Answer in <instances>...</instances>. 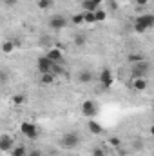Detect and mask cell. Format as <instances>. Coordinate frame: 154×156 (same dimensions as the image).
<instances>
[{"mask_svg":"<svg viewBox=\"0 0 154 156\" xmlns=\"http://www.w3.org/2000/svg\"><path fill=\"white\" fill-rule=\"evenodd\" d=\"M80 144H82V136L78 134L76 131H69V133L62 134V138H60V147L69 149V151L76 149Z\"/></svg>","mask_w":154,"mask_h":156,"instance_id":"obj_1","label":"cell"},{"mask_svg":"<svg viewBox=\"0 0 154 156\" xmlns=\"http://www.w3.org/2000/svg\"><path fill=\"white\" fill-rule=\"evenodd\" d=\"M151 71V64L145 60V62H140V64H132L131 66V80L134 78H147Z\"/></svg>","mask_w":154,"mask_h":156,"instance_id":"obj_2","label":"cell"},{"mask_svg":"<svg viewBox=\"0 0 154 156\" xmlns=\"http://www.w3.org/2000/svg\"><path fill=\"white\" fill-rule=\"evenodd\" d=\"M20 133H22L24 136H27L29 140H37L40 131L33 122H22V123H20Z\"/></svg>","mask_w":154,"mask_h":156,"instance_id":"obj_3","label":"cell"},{"mask_svg":"<svg viewBox=\"0 0 154 156\" xmlns=\"http://www.w3.org/2000/svg\"><path fill=\"white\" fill-rule=\"evenodd\" d=\"M49 27L53 29V31H62V29H65L67 27V24H69V20L64 16V15H53L51 18H49Z\"/></svg>","mask_w":154,"mask_h":156,"instance_id":"obj_4","label":"cell"},{"mask_svg":"<svg viewBox=\"0 0 154 156\" xmlns=\"http://www.w3.org/2000/svg\"><path fill=\"white\" fill-rule=\"evenodd\" d=\"M82 113H83V116L87 118V120L94 118L98 115V104H96L94 100H85V102L82 104Z\"/></svg>","mask_w":154,"mask_h":156,"instance_id":"obj_5","label":"cell"},{"mask_svg":"<svg viewBox=\"0 0 154 156\" xmlns=\"http://www.w3.org/2000/svg\"><path fill=\"white\" fill-rule=\"evenodd\" d=\"M53 67H54V62H51L45 55L40 56L37 60V69H38L40 75H47V73H53Z\"/></svg>","mask_w":154,"mask_h":156,"instance_id":"obj_6","label":"cell"},{"mask_svg":"<svg viewBox=\"0 0 154 156\" xmlns=\"http://www.w3.org/2000/svg\"><path fill=\"white\" fill-rule=\"evenodd\" d=\"M113 83H114V76H113L111 69H102L100 71V85L103 89H111Z\"/></svg>","mask_w":154,"mask_h":156,"instance_id":"obj_7","label":"cell"},{"mask_svg":"<svg viewBox=\"0 0 154 156\" xmlns=\"http://www.w3.org/2000/svg\"><path fill=\"white\" fill-rule=\"evenodd\" d=\"M45 56H47L51 62H54V64H65L64 53H62V49H58V47H49L47 53H45Z\"/></svg>","mask_w":154,"mask_h":156,"instance_id":"obj_8","label":"cell"},{"mask_svg":"<svg viewBox=\"0 0 154 156\" xmlns=\"http://www.w3.org/2000/svg\"><path fill=\"white\" fill-rule=\"evenodd\" d=\"M15 147H16V145H15V140H13L9 134H2V136H0V151H2V153H11Z\"/></svg>","mask_w":154,"mask_h":156,"instance_id":"obj_9","label":"cell"},{"mask_svg":"<svg viewBox=\"0 0 154 156\" xmlns=\"http://www.w3.org/2000/svg\"><path fill=\"white\" fill-rule=\"evenodd\" d=\"M134 22L142 24V26H143V27H147V29H152V27H154V15H152V13H143V15H140Z\"/></svg>","mask_w":154,"mask_h":156,"instance_id":"obj_10","label":"cell"},{"mask_svg":"<svg viewBox=\"0 0 154 156\" xmlns=\"http://www.w3.org/2000/svg\"><path fill=\"white\" fill-rule=\"evenodd\" d=\"M76 80L80 83H91V82L94 80V75H93V71H89V69H82V71H78Z\"/></svg>","mask_w":154,"mask_h":156,"instance_id":"obj_11","label":"cell"},{"mask_svg":"<svg viewBox=\"0 0 154 156\" xmlns=\"http://www.w3.org/2000/svg\"><path fill=\"white\" fill-rule=\"evenodd\" d=\"M87 129H89L91 134H103V127H102V123H98L94 118L87 120Z\"/></svg>","mask_w":154,"mask_h":156,"instance_id":"obj_12","label":"cell"},{"mask_svg":"<svg viewBox=\"0 0 154 156\" xmlns=\"http://www.w3.org/2000/svg\"><path fill=\"white\" fill-rule=\"evenodd\" d=\"M131 85H132V89H134V91L142 93V91H145V89L149 87V82H147V78H134Z\"/></svg>","mask_w":154,"mask_h":156,"instance_id":"obj_13","label":"cell"},{"mask_svg":"<svg viewBox=\"0 0 154 156\" xmlns=\"http://www.w3.org/2000/svg\"><path fill=\"white\" fill-rule=\"evenodd\" d=\"M143 149H145V142H143L140 136H136V138L131 140V151H134V153H142Z\"/></svg>","mask_w":154,"mask_h":156,"instance_id":"obj_14","label":"cell"},{"mask_svg":"<svg viewBox=\"0 0 154 156\" xmlns=\"http://www.w3.org/2000/svg\"><path fill=\"white\" fill-rule=\"evenodd\" d=\"M73 44H75L76 47H83V45H87V35H83V33H76V35H73Z\"/></svg>","mask_w":154,"mask_h":156,"instance_id":"obj_15","label":"cell"},{"mask_svg":"<svg viewBox=\"0 0 154 156\" xmlns=\"http://www.w3.org/2000/svg\"><path fill=\"white\" fill-rule=\"evenodd\" d=\"M127 62L132 66V64H140V62H145V55H142V53H131L129 56H127Z\"/></svg>","mask_w":154,"mask_h":156,"instance_id":"obj_16","label":"cell"},{"mask_svg":"<svg viewBox=\"0 0 154 156\" xmlns=\"http://www.w3.org/2000/svg\"><path fill=\"white\" fill-rule=\"evenodd\" d=\"M82 7H83V11H91V13H94L96 9H100V5H96L94 0H83L82 2Z\"/></svg>","mask_w":154,"mask_h":156,"instance_id":"obj_17","label":"cell"},{"mask_svg":"<svg viewBox=\"0 0 154 156\" xmlns=\"http://www.w3.org/2000/svg\"><path fill=\"white\" fill-rule=\"evenodd\" d=\"M15 49H16V44H15V40H5V42L2 44V51H4L5 55L13 53Z\"/></svg>","mask_w":154,"mask_h":156,"instance_id":"obj_18","label":"cell"},{"mask_svg":"<svg viewBox=\"0 0 154 156\" xmlns=\"http://www.w3.org/2000/svg\"><path fill=\"white\" fill-rule=\"evenodd\" d=\"M54 75L53 73H47V75H40V82L44 83V85H51L53 82H54Z\"/></svg>","mask_w":154,"mask_h":156,"instance_id":"obj_19","label":"cell"},{"mask_svg":"<svg viewBox=\"0 0 154 156\" xmlns=\"http://www.w3.org/2000/svg\"><path fill=\"white\" fill-rule=\"evenodd\" d=\"M27 153H29V151H27L24 145H16V147L11 151V156H26Z\"/></svg>","mask_w":154,"mask_h":156,"instance_id":"obj_20","label":"cell"},{"mask_svg":"<svg viewBox=\"0 0 154 156\" xmlns=\"http://www.w3.org/2000/svg\"><path fill=\"white\" fill-rule=\"evenodd\" d=\"M37 5H38V9H49L54 5V2L53 0H37Z\"/></svg>","mask_w":154,"mask_h":156,"instance_id":"obj_21","label":"cell"},{"mask_svg":"<svg viewBox=\"0 0 154 156\" xmlns=\"http://www.w3.org/2000/svg\"><path fill=\"white\" fill-rule=\"evenodd\" d=\"M83 18H85V24H94L96 22V15L91 13V11H83Z\"/></svg>","mask_w":154,"mask_h":156,"instance_id":"obj_22","label":"cell"},{"mask_svg":"<svg viewBox=\"0 0 154 156\" xmlns=\"http://www.w3.org/2000/svg\"><path fill=\"white\" fill-rule=\"evenodd\" d=\"M71 22H73L75 26L83 24V22H85V18H83V13H76V15H73V16H71Z\"/></svg>","mask_w":154,"mask_h":156,"instance_id":"obj_23","label":"cell"},{"mask_svg":"<svg viewBox=\"0 0 154 156\" xmlns=\"http://www.w3.org/2000/svg\"><path fill=\"white\" fill-rule=\"evenodd\" d=\"M94 15H96V22H103V20L107 18V13H105L102 7H100V9H96V11H94Z\"/></svg>","mask_w":154,"mask_h":156,"instance_id":"obj_24","label":"cell"},{"mask_svg":"<svg viewBox=\"0 0 154 156\" xmlns=\"http://www.w3.org/2000/svg\"><path fill=\"white\" fill-rule=\"evenodd\" d=\"M11 100H13V104H15V105H22V104L26 102V96H24V94H15Z\"/></svg>","mask_w":154,"mask_h":156,"instance_id":"obj_25","label":"cell"},{"mask_svg":"<svg viewBox=\"0 0 154 156\" xmlns=\"http://www.w3.org/2000/svg\"><path fill=\"white\" fill-rule=\"evenodd\" d=\"M134 31H136V33H140V35H145V33H147L149 29H147V27H143L142 24H138V22H134Z\"/></svg>","mask_w":154,"mask_h":156,"instance_id":"obj_26","label":"cell"},{"mask_svg":"<svg viewBox=\"0 0 154 156\" xmlns=\"http://www.w3.org/2000/svg\"><path fill=\"white\" fill-rule=\"evenodd\" d=\"M91 154L93 156H105V151H103V147H93Z\"/></svg>","mask_w":154,"mask_h":156,"instance_id":"obj_27","label":"cell"},{"mask_svg":"<svg viewBox=\"0 0 154 156\" xmlns=\"http://www.w3.org/2000/svg\"><path fill=\"white\" fill-rule=\"evenodd\" d=\"M109 144H111V145H113V147H120V144H121V142H120V138H118V136H113V138H109Z\"/></svg>","mask_w":154,"mask_h":156,"instance_id":"obj_28","label":"cell"},{"mask_svg":"<svg viewBox=\"0 0 154 156\" xmlns=\"http://www.w3.org/2000/svg\"><path fill=\"white\" fill-rule=\"evenodd\" d=\"M2 2H4L5 7H15V5L18 4V0H2Z\"/></svg>","mask_w":154,"mask_h":156,"instance_id":"obj_29","label":"cell"},{"mask_svg":"<svg viewBox=\"0 0 154 156\" xmlns=\"http://www.w3.org/2000/svg\"><path fill=\"white\" fill-rule=\"evenodd\" d=\"M134 2H136V5H138V7H145V5L149 4V0H134Z\"/></svg>","mask_w":154,"mask_h":156,"instance_id":"obj_30","label":"cell"},{"mask_svg":"<svg viewBox=\"0 0 154 156\" xmlns=\"http://www.w3.org/2000/svg\"><path fill=\"white\" fill-rule=\"evenodd\" d=\"M5 80H7V73H5V71H2V82H5Z\"/></svg>","mask_w":154,"mask_h":156,"instance_id":"obj_31","label":"cell"},{"mask_svg":"<svg viewBox=\"0 0 154 156\" xmlns=\"http://www.w3.org/2000/svg\"><path fill=\"white\" fill-rule=\"evenodd\" d=\"M149 133H151V136H152V138H154V123H152V125H151V129H149Z\"/></svg>","mask_w":154,"mask_h":156,"instance_id":"obj_32","label":"cell"},{"mask_svg":"<svg viewBox=\"0 0 154 156\" xmlns=\"http://www.w3.org/2000/svg\"><path fill=\"white\" fill-rule=\"evenodd\" d=\"M94 2H96V5H102V2H103V0H94Z\"/></svg>","mask_w":154,"mask_h":156,"instance_id":"obj_33","label":"cell"},{"mask_svg":"<svg viewBox=\"0 0 154 156\" xmlns=\"http://www.w3.org/2000/svg\"><path fill=\"white\" fill-rule=\"evenodd\" d=\"M111 2H116V0H111Z\"/></svg>","mask_w":154,"mask_h":156,"instance_id":"obj_34","label":"cell"}]
</instances>
